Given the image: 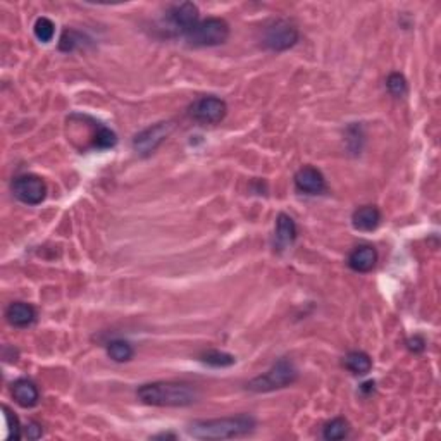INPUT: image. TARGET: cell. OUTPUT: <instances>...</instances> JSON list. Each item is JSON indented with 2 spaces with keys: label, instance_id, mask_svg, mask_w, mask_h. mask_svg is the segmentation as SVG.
<instances>
[{
  "label": "cell",
  "instance_id": "obj_1",
  "mask_svg": "<svg viewBox=\"0 0 441 441\" xmlns=\"http://www.w3.org/2000/svg\"><path fill=\"white\" fill-rule=\"evenodd\" d=\"M136 397L152 407H188L197 401L198 392L188 382L157 381L140 386Z\"/></svg>",
  "mask_w": 441,
  "mask_h": 441
},
{
  "label": "cell",
  "instance_id": "obj_2",
  "mask_svg": "<svg viewBox=\"0 0 441 441\" xmlns=\"http://www.w3.org/2000/svg\"><path fill=\"white\" fill-rule=\"evenodd\" d=\"M257 426L255 419L248 413H240L235 417H221V419L197 421L188 429L193 438L198 440H228L248 435Z\"/></svg>",
  "mask_w": 441,
  "mask_h": 441
},
{
  "label": "cell",
  "instance_id": "obj_3",
  "mask_svg": "<svg viewBox=\"0 0 441 441\" xmlns=\"http://www.w3.org/2000/svg\"><path fill=\"white\" fill-rule=\"evenodd\" d=\"M296 376H298V373H296L295 366L286 358H281L267 373H264L262 376H257L255 380L248 382L247 388L255 393L274 392V389L290 386L291 382L296 381Z\"/></svg>",
  "mask_w": 441,
  "mask_h": 441
},
{
  "label": "cell",
  "instance_id": "obj_4",
  "mask_svg": "<svg viewBox=\"0 0 441 441\" xmlns=\"http://www.w3.org/2000/svg\"><path fill=\"white\" fill-rule=\"evenodd\" d=\"M186 40L193 47H217L229 38V25L221 18H207L185 35Z\"/></svg>",
  "mask_w": 441,
  "mask_h": 441
},
{
  "label": "cell",
  "instance_id": "obj_5",
  "mask_svg": "<svg viewBox=\"0 0 441 441\" xmlns=\"http://www.w3.org/2000/svg\"><path fill=\"white\" fill-rule=\"evenodd\" d=\"M298 42V30L286 19H276L264 31V45L274 52L291 49Z\"/></svg>",
  "mask_w": 441,
  "mask_h": 441
},
{
  "label": "cell",
  "instance_id": "obj_6",
  "mask_svg": "<svg viewBox=\"0 0 441 441\" xmlns=\"http://www.w3.org/2000/svg\"><path fill=\"white\" fill-rule=\"evenodd\" d=\"M13 193L23 204L38 205L45 200L47 185L44 179L35 176V174H23L14 179Z\"/></svg>",
  "mask_w": 441,
  "mask_h": 441
},
{
  "label": "cell",
  "instance_id": "obj_7",
  "mask_svg": "<svg viewBox=\"0 0 441 441\" xmlns=\"http://www.w3.org/2000/svg\"><path fill=\"white\" fill-rule=\"evenodd\" d=\"M228 105L217 97H202L190 107V116L202 124H217L226 118Z\"/></svg>",
  "mask_w": 441,
  "mask_h": 441
},
{
  "label": "cell",
  "instance_id": "obj_8",
  "mask_svg": "<svg viewBox=\"0 0 441 441\" xmlns=\"http://www.w3.org/2000/svg\"><path fill=\"white\" fill-rule=\"evenodd\" d=\"M173 128H174L173 123H157L154 124V126L147 128V130H143L140 135L135 136V140H133V148H135L140 155H143V157L154 154L155 148L161 145L164 140L167 138V135L173 131Z\"/></svg>",
  "mask_w": 441,
  "mask_h": 441
},
{
  "label": "cell",
  "instance_id": "obj_9",
  "mask_svg": "<svg viewBox=\"0 0 441 441\" xmlns=\"http://www.w3.org/2000/svg\"><path fill=\"white\" fill-rule=\"evenodd\" d=\"M295 186L300 193L307 195H321L326 191V179L322 173L312 166H306L296 171Z\"/></svg>",
  "mask_w": 441,
  "mask_h": 441
},
{
  "label": "cell",
  "instance_id": "obj_10",
  "mask_svg": "<svg viewBox=\"0 0 441 441\" xmlns=\"http://www.w3.org/2000/svg\"><path fill=\"white\" fill-rule=\"evenodd\" d=\"M169 21L179 33L186 35L198 21H200V19H198V7L191 2H183L179 4V6H174L173 9L169 11Z\"/></svg>",
  "mask_w": 441,
  "mask_h": 441
},
{
  "label": "cell",
  "instance_id": "obj_11",
  "mask_svg": "<svg viewBox=\"0 0 441 441\" xmlns=\"http://www.w3.org/2000/svg\"><path fill=\"white\" fill-rule=\"evenodd\" d=\"M6 319L14 327H26L37 321V310L26 302H13L6 309Z\"/></svg>",
  "mask_w": 441,
  "mask_h": 441
},
{
  "label": "cell",
  "instance_id": "obj_12",
  "mask_svg": "<svg viewBox=\"0 0 441 441\" xmlns=\"http://www.w3.org/2000/svg\"><path fill=\"white\" fill-rule=\"evenodd\" d=\"M352 224L358 231H374L381 224V212L377 207L364 205L357 209L352 216Z\"/></svg>",
  "mask_w": 441,
  "mask_h": 441
},
{
  "label": "cell",
  "instance_id": "obj_13",
  "mask_svg": "<svg viewBox=\"0 0 441 441\" xmlns=\"http://www.w3.org/2000/svg\"><path fill=\"white\" fill-rule=\"evenodd\" d=\"M377 262V252L376 248L369 247V245H362L357 247L350 253L349 265L355 272H369Z\"/></svg>",
  "mask_w": 441,
  "mask_h": 441
},
{
  "label": "cell",
  "instance_id": "obj_14",
  "mask_svg": "<svg viewBox=\"0 0 441 441\" xmlns=\"http://www.w3.org/2000/svg\"><path fill=\"white\" fill-rule=\"evenodd\" d=\"M13 398L18 405L30 409L38 404L40 393H38V388L35 386V382H31L30 380H18L13 385Z\"/></svg>",
  "mask_w": 441,
  "mask_h": 441
},
{
  "label": "cell",
  "instance_id": "obj_15",
  "mask_svg": "<svg viewBox=\"0 0 441 441\" xmlns=\"http://www.w3.org/2000/svg\"><path fill=\"white\" fill-rule=\"evenodd\" d=\"M276 240L281 247H288L296 240V224L288 214H279L276 219Z\"/></svg>",
  "mask_w": 441,
  "mask_h": 441
},
{
  "label": "cell",
  "instance_id": "obj_16",
  "mask_svg": "<svg viewBox=\"0 0 441 441\" xmlns=\"http://www.w3.org/2000/svg\"><path fill=\"white\" fill-rule=\"evenodd\" d=\"M345 368L357 376H366L373 369V358L366 352H350L343 361Z\"/></svg>",
  "mask_w": 441,
  "mask_h": 441
},
{
  "label": "cell",
  "instance_id": "obj_17",
  "mask_svg": "<svg viewBox=\"0 0 441 441\" xmlns=\"http://www.w3.org/2000/svg\"><path fill=\"white\" fill-rule=\"evenodd\" d=\"M107 355L114 362H128L131 361L133 355H135V350H133V346L128 342H124V339H112L107 345Z\"/></svg>",
  "mask_w": 441,
  "mask_h": 441
},
{
  "label": "cell",
  "instance_id": "obj_18",
  "mask_svg": "<svg viewBox=\"0 0 441 441\" xmlns=\"http://www.w3.org/2000/svg\"><path fill=\"white\" fill-rule=\"evenodd\" d=\"M349 431H350V426H349V423H346V419H343V417H337V419H333L331 423H327L326 426H324L322 436H324V440H327V441H338V440L346 438Z\"/></svg>",
  "mask_w": 441,
  "mask_h": 441
},
{
  "label": "cell",
  "instance_id": "obj_19",
  "mask_svg": "<svg viewBox=\"0 0 441 441\" xmlns=\"http://www.w3.org/2000/svg\"><path fill=\"white\" fill-rule=\"evenodd\" d=\"M202 362H205L207 366H212V368H229L236 362L235 355L219 352V350H209L202 355Z\"/></svg>",
  "mask_w": 441,
  "mask_h": 441
},
{
  "label": "cell",
  "instance_id": "obj_20",
  "mask_svg": "<svg viewBox=\"0 0 441 441\" xmlns=\"http://www.w3.org/2000/svg\"><path fill=\"white\" fill-rule=\"evenodd\" d=\"M2 412H4V421H6V435H4V438L6 440H19L21 438V424H19V419L14 416L13 411H11L7 405H4L2 407Z\"/></svg>",
  "mask_w": 441,
  "mask_h": 441
},
{
  "label": "cell",
  "instance_id": "obj_21",
  "mask_svg": "<svg viewBox=\"0 0 441 441\" xmlns=\"http://www.w3.org/2000/svg\"><path fill=\"white\" fill-rule=\"evenodd\" d=\"M116 143H118V136H116V133L105 126H99L95 136H93V147L100 148V150H107V148L116 147Z\"/></svg>",
  "mask_w": 441,
  "mask_h": 441
},
{
  "label": "cell",
  "instance_id": "obj_22",
  "mask_svg": "<svg viewBox=\"0 0 441 441\" xmlns=\"http://www.w3.org/2000/svg\"><path fill=\"white\" fill-rule=\"evenodd\" d=\"M33 30H35V37H37L40 42H44V44L52 42L54 33H56V26H54V23L50 21L49 18H38L37 23H35Z\"/></svg>",
  "mask_w": 441,
  "mask_h": 441
},
{
  "label": "cell",
  "instance_id": "obj_23",
  "mask_svg": "<svg viewBox=\"0 0 441 441\" xmlns=\"http://www.w3.org/2000/svg\"><path fill=\"white\" fill-rule=\"evenodd\" d=\"M386 88H388V92L392 93L393 97H404L405 93H407L409 85L404 74L392 73L388 76V80H386Z\"/></svg>",
  "mask_w": 441,
  "mask_h": 441
},
{
  "label": "cell",
  "instance_id": "obj_24",
  "mask_svg": "<svg viewBox=\"0 0 441 441\" xmlns=\"http://www.w3.org/2000/svg\"><path fill=\"white\" fill-rule=\"evenodd\" d=\"M81 44V35L74 30H64L59 42V49L62 52H73Z\"/></svg>",
  "mask_w": 441,
  "mask_h": 441
},
{
  "label": "cell",
  "instance_id": "obj_25",
  "mask_svg": "<svg viewBox=\"0 0 441 441\" xmlns=\"http://www.w3.org/2000/svg\"><path fill=\"white\" fill-rule=\"evenodd\" d=\"M25 435L28 440H38V438H42V435H44V429H42L40 424L30 423L25 429Z\"/></svg>",
  "mask_w": 441,
  "mask_h": 441
},
{
  "label": "cell",
  "instance_id": "obj_26",
  "mask_svg": "<svg viewBox=\"0 0 441 441\" xmlns=\"http://www.w3.org/2000/svg\"><path fill=\"white\" fill-rule=\"evenodd\" d=\"M407 346L412 352H423V350L426 349V342H424L423 337H413L407 342Z\"/></svg>",
  "mask_w": 441,
  "mask_h": 441
}]
</instances>
